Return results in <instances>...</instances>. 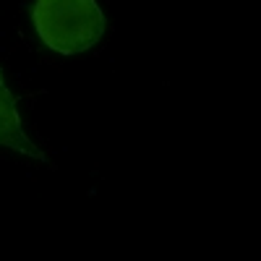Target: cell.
<instances>
[{
    "label": "cell",
    "instance_id": "cell-1",
    "mask_svg": "<svg viewBox=\"0 0 261 261\" xmlns=\"http://www.w3.org/2000/svg\"><path fill=\"white\" fill-rule=\"evenodd\" d=\"M32 24L45 47L79 55L102 39L107 21L97 0H34Z\"/></svg>",
    "mask_w": 261,
    "mask_h": 261
},
{
    "label": "cell",
    "instance_id": "cell-2",
    "mask_svg": "<svg viewBox=\"0 0 261 261\" xmlns=\"http://www.w3.org/2000/svg\"><path fill=\"white\" fill-rule=\"evenodd\" d=\"M0 146L21 151V154H27V157H34V160L45 162V151L27 136L24 123H21L18 110H16V97L6 86L3 73H0Z\"/></svg>",
    "mask_w": 261,
    "mask_h": 261
}]
</instances>
